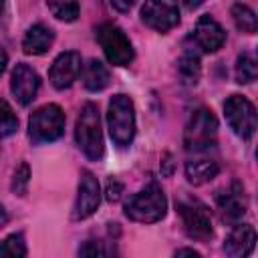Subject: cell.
<instances>
[{
  "mask_svg": "<svg viewBox=\"0 0 258 258\" xmlns=\"http://www.w3.org/2000/svg\"><path fill=\"white\" fill-rule=\"evenodd\" d=\"M75 139L79 149L93 161L101 159L105 153L103 131H101V115L95 103H85L77 117L75 125Z\"/></svg>",
  "mask_w": 258,
  "mask_h": 258,
  "instance_id": "obj_1",
  "label": "cell"
},
{
  "mask_svg": "<svg viewBox=\"0 0 258 258\" xmlns=\"http://www.w3.org/2000/svg\"><path fill=\"white\" fill-rule=\"evenodd\" d=\"M165 212H167V200L163 189L155 181L147 183L141 191L131 196L129 202L125 204V216L141 224L159 222L165 216Z\"/></svg>",
  "mask_w": 258,
  "mask_h": 258,
  "instance_id": "obj_2",
  "label": "cell"
},
{
  "mask_svg": "<svg viewBox=\"0 0 258 258\" xmlns=\"http://www.w3.org/2000/svg\"><path fill=\"white\" fill-rule=\"evenodd\" d=\"M107 125H109V135L115 145L127 147L133 141V137H135V107L127 95L119 93L109 101Z\"/></svg>",
  "mask_w": 258,
  "mask_h": 258,
  "instance_id": "obj_3",
  "label": "cell"
},
{
  "mask_svg": "<svg viewBox=\"0 0 258 258\" xmlns=\"http://www.w3.org/2000/svg\"><path fill=\"white\" fill-rule=\"evenodd\" d=\"M218 133V119L210 109H196L183 131V145L187 151L202 153L214 147Z\"/></svg>",
  "mask_w": 258,
  "mask_h": 258,
  "instance_id": "obj_4",
  "label": "cell"
},
{
  "mask_svg": "<svg viewBox=\"0 0 258 258\" xmlns=\"http://www.w3.org/2000/svg\"><path fill=\"white\" fill-rule=\"evenodd\" d=\"M64 131V113L58 105L48 103L38 107L28 119V135L34 143H50Z\"/></svg>",
  "mask_w": 258,
  "mask_h": 258,
  "instance_id": "obj_5",
  "label": "cell"
},
{
  "mask_svg": "<svg viewBox=\"0 0 258 258\" xmlns=\"http://www.w3.org/2000/svg\"><path fill=\"white\" fill-rule=\"evenodd\" d=\"M95 34H97V40H99V44H101V48H103V52L111 64L127 67L133 60V56H135L133 46H131L129 38L125 36V32L117 24L103 22L97 26Z\"/></svg>",
  "mask_w": 258,
  "mask_h": 258,
  "instance_id": "obj_6",
  "label": "cell"
},
{
  "mask_svg": "<svg viewBox=\"0 0 258 258\" xmlns=\"http://www.w3.org/2000/svg\"><path fill=\"white\" fill-rule=\"evenodd\" d=\"M177 212L183 222V230L191 240L208 242L214 236V226L208 208L200 200H179Z\"/></svg>",
  "mask_w": 258,
  "mask_h": 258,
  "instance_id": "obj_7",
  "label": "cell"
},
{
  "mask_svg": "<svg viewBox=\"0 0 258 258\" xmlns=\"http://www.w3.org/2000/svg\"><path fill=\"white\" fill-rule=\"evenodd\" d=\"M224 115L226 121L230 125V129L242 137V139H250L256 131V109L254 105L242 97V95H232L226 99L224 103Z\"/></svg>",
  "mask_w": 258,
  "mask_h": 258,
  "instance_id": "obj_8",
  "label": "cell"
},
{
  "mask_svg": "<svg viewBox=\"0 0 258 258\" xmlns=\"http://www.w3.org/2000/svg\"><path fill=\"white\" fill-rule=\"evenodd\" d=\"M141 20L145 22V26L157 32H167L179 24L177 2L175 0H145L141 8Z\"/></svg>",
  "mask_w": 258,
  "mask_h": 258,
  "instance_id": "obj_9",
  "label": "cell"
},
{
  "mask_svg": "<svg viewBox=\"0 0 258 258\" xmlns=\"http://www.w3.org/2000/svg\"><path fill=\"white\" fill-rule=\"evenodd\" d=\"M99 202H101L99 179L91 171H83L81 181H79L77 200H75V206H73V218L75 220H85V218L93 216L99 208Z\"/></svg>",
  "mask_w": 258,
  "mask_h": 258,
  "instance_id": "obj_10",
  "label": "cell"
},
{
  "mask_svg": "<svg viewBox=\"0 0 258 258\" xmlns=\"http://www.w3.org/2000/svg\"><path fill=\"white\" fill-rule=\"evenodd\" d=\"M189 40L202 52H216L226 42V32H224V28L220 26L218 20H214L210 14H204L196 22V28H194Z\"/></svg>",
  "mask_w": 258,
  "mask_h": 258,
  "instance_id": "obj_11",
  "label": "cell"
},
{
  "mask_svg": "<svg viewBox=\"0 0 258 258\" xmlns=\"http://www.w3.org/2000/svg\"><path fill=\"white\" fill-rule=\"evenodd\" d=\"M81 69H83L81 54L75 50H67L54 58V62L48 71V81L58 91L69 89L77 81V77L81 75Z\"/></svg>",
  "mask_w": 258,
  "mask_h": 258,
  "instance_id": "obj_12",
  "label": "cell"
},
{
  "mask_svg": "<svg viewBox=\"0 0 258 258\" xmlns=\"http://www.w3.org/2000/svg\"><path fill=\"white\" fill-rule=\"evenodd\" d=\"M38 87H40V79H38L36 71L32 67H28L26 62H18L10 77V91H12L14 99L26 107L34 101Z\"/></svg>",
  "mask_w": 258,
  "mask_h": 258,
  "instance_id": "obj_13",
  "label": "cell"
},
{
  "mask_svg": "<svg viewBox=\"0 0 258 258\" xmlns=\"http://www.w3.org/2000/svg\"><path fill=\"white\" fill-rule=\"evenodd\" d=\"M216 202L226 222H238L246 214V208H248V200H246V194L240 181H232L230 187H226L224 191L216 196Z\"/></svg>",
  "mask_w": 258,
  "mask_h": 258,
  "instance_id": "obj_14",
  "label": "cell"
},
{
  "mask_svg": "<svg viewBox=\"0 0 258 258\" xmlns=\"http://www.w3.org/2000/svg\"><path fill=\"white\" fill-rule=\"evenodd\" d=\"M254 246H256V230L244 224V226H236L228 234L224 242V252L232 258H244L254 250Z\"/></svg>",
  "mask_w": 258,
  "mask_h": 258,
  "instance_id": "obj_15",
  "label": "cell"
},
{
  "mask_svg": "<svg viewBox=\"0 0 258 258\" xmlns=\"http://www.w3.org/2000/svg\"><path fill=\"white\" fill-rule=\"evenodd\" d=\"M54 42V32L50 26L46 24H34L26 30L24 40H22V48L26 54H44Z\"/></svg>",
  "mask_w": 258,
  "mask_h": 258,
  "instance_id": "obj_16",
  "label": "cell"
},
{
  "mask_svg": "<svg viewBox=\"0 0 258 258\" xmlns=\"http://www.w3.org/2000/svg\"><path fill=\"white\" fill-rule=\"evenodd\" d=\"M220 167L214 159H189L185 163V177L189 183L194 185H202V183H208L210 179H214L218 175Z\"/></svg>",
  "mask_w": 258,
  "mask_h": 258,
  "instance_id": "obj_17",
  "label": "cell"
},
{
  "mask_svg": "<svg viewBox=\"0 0 258 258\" xmlns=\"http://www.w3.org/2000/svg\"><path fill=\"white\" fill-rule=\"evenodd\" d=\"M111 81V75H109V69L97 60V58H91L85 67H83V85L85 89L97 93V91H103Z\"/></svg>",
  "mask_w": 258,
  "mask_h": 258,
  "instance_id": "obj_18",
  "label": "cell"
},
{
  "mask_svg": "<svg viewBox=\"0 0 258 258\" xmlns=\"http://www.w3.org/2000/svg\"><path fill=\"white\" fill-rule=\"evenodd\" d=\"M177 75L183 85H196L202 75V62L200 54L194 48H187L179 58H177Z\"/></svg>",
  "mask_w": 258,
  "mask_h": 258,
  "instance_id": "obj_19",
  "label": "cell"
},
{
  "mask_svg": "<svg viewBox=\"0 0 258 258\" xmlns=\"http://www.w3.org/2000/svg\"><path fill=\"white\" fill-rule=\"evenodd\" d=\"M232 20H234L236 28L246 32V34H254L256 28H258V20H256L254 10L246 4H242V2L232 6Z\"/></svg>",
  "mask_w": 258,
  "mask_h": 258,
  "instance_id": "obj_20",
  "label": "cell"
},
{
  "mask_svg": "<svg viewBox=\"0 0 258 258\" xmlns=\"http://www.w3.org/2000/svg\"><path fill=\"white\" fill-rule=\"evenodd\" d=\"M258 77V67H256V58L252 52H242L236 60V81L240 85H248L254 83Z\"/></svg>",
  "mask_w": 258,
  "mask_h": 258,
  "instance_id": "obj_21",
  "label": "cell"
},
{
  "mask_svg": "<svg viewBox=\"0 0 258 258\" xmlns=\"http://www.w3.org/2000/svg\"><path fill=\"white\" fill-rule=\"evenodd\" d=\"M52 16L64 22H73L79 16V0H46Z\"/></svg>",
  "mask_w": 258,
  "mask_h": 258,
  "instance_id": "obj_22",
  "label": "cell"
},
{
  "mask_svg": "<svg viewBox=\"0 0 258 258\" xmlns=\"http://www.w3.org/2000/svg\"><path fill=\"white\" fill-rule=\"evenodd\" d=\"M16 129H18V117H16V113L12 111V107L4 99H0V139L10 137Z\"/></svg>",
  "mask_w": 258,
  "mask_h": 258,
  "instance_id": "obj_23",
  "label": "cell"
},
{
  "mask_svg": "<svg viewBox=\"0 0 258 258\" xmlns=\"http://www.w3.org/2000/svg\"><path fill=\"white\" fill-rule=\"evenodd\" d=\"M0 256H26V242L24 236L10 234L0 242Z\"/></svg>",
  "mask_w": 258,
  "mask_h": 258,
  "instance_id": "obj_24",
  "label": "cell"
},
{
  "mask_svg": "<svg viewBox=\"0 0 258 258\" xmlns=\"http://www.w3.org/2000/svg\"><path fill=\"white\" fill-rule=\"evenodd\" d=\"M28 181H30V167H28V163H20L14 171V177H12V191L16 196H24Z\"/></svg>",
  "mask_w": 258,
  "mask_h": 258,
  "instance_id": "obj_25",
  "label": "cell"
},
{
  "mask_svg": "<svg viewBox=\"0 0 258 258\" xmlns=\"http://www.w3.org/2000/svg\"><path fill=\"white\" fill-rule=\"evenodd\" d=\"M81 256H107L113 254V248H105V242H97V240H87L81 248H79Z\"/></svg>",
  "mask_w": 258,
  "mask_h": 258,
  "instance_id": "obj_26",
  "label": "cell"
},
{
  "mask_svg": "<svg viewBox=\"0 0 258 258\" xmlns=\"http://www.w3.org/2000/svg\"><path fill=\"white\" fill-rule=\"evenodd\" d=\"M105 194H107V200L109 202H119V198L123 194V183L117 177H109L107 187H105Z\"/></svg>",
  "mask_w": 258,
  "mask_h": 258,
  "instance_id": "obj_27",
  "label": "cell"
},
{
  "mask_svg": "<svg viewBox=\"0 0 258 258\" xmlns=\"http://www.w3.org/2000/svg\"><path fill=\"white\" fill-rule=\"evenodd\" d=\"M111 2V6L115 8V10H119V12H127L133 4H135V0H109Z\"/></svg>",
  "mask_w": 258,
  "mask_h": 258,
  "instance_id": "obj_28",
  "label": "cell"
},
{
  "mask_svg": "<svg viewBox=\"0 0 258 258\" xmlns=\"http://www.w3.org/2000/svg\"><path fill=\"white\" fill-rule=\"evenodd\" d=\"M183 254H187V256H200V252H196L194 248H179V250H175V256H183Z\"/></svg>",
  "mask_w": 258,
  "mask_h": 258,
  "instance_id": "obj_29",
  "label": "cell"
},
{
  "mask_svg": "<svg viewBox=\"0 0 258 258\" xmlns=\"http://www.w3.org/2000/svg\"><path fill=\"white\" fill-rule=\"evenodd\" d=\"M6 62H8V54H6V50L0 46V75L4 73V69H6Z\"/></svg>",
  "mask_w": 258,
  "mask_h": 258,
  "instance_id": "obj_30",
  "label": "cell"
},
{
  "mask_svg": "<svg viewBox=\"0 0 258 258\" xmlns=\"http://www.w3.org/2000/svg\"><path fill=\"white\" fill-rule=\"evenodd\" d=\"M179 2H181V4H183L187 10H194V8H198V6H200L204 0H179Z\"/></svg>",
  "mask_w": 258,
  "mask_h": 258,
  "instance_id": "obj_31",
  "label": "cell"
},
{
  "mask_svg": "<svg viewBox=\"0 0 258 258\" xmlns=\"http://www.w3.org/2000/svg\"><path fill=\"white\" fill-rule=\"evenodd\" d=\"M6 222H8V212H6V208L0 204V228L6 226Z\"/></svg>",
  "mask_w": 258,
  "mask_h": 258,
  "instance_id": "obj_32",
  "label": "cell"
},
{
  "mask_svg": "<svg viewBox=\"0 0 258 258\" xmlns=\"http://www.w3.org/2000/svg\"><path fill=\"white\" fill-rule=\"evenodd\" d=\"M4 2H6V0H0V14H2V10H4Z\"/></svg>",
  "mask_w": 258,
  "mask_h": 258,
  "instance_id": "obj_33",
  "label": "cell"
}]
</instances>
